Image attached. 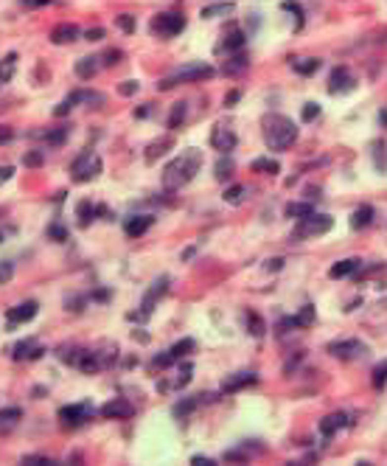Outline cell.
Instances as JSON below:
<instances>
[{"label": "cell", "instance_id": "836d02e7", "mask_svg": "<svg viewBox=\"0 0 387 466\" xmlns=\"http://www.w3.org/2000/svg\"><path fill=\"white\" fill-rule=\"evenodd\" d=\"M292 68L298 70V73H303V76H311V73L320 68V59H295Z\"/></svg>", "mask_w": 387, "mask_h": 466}, {"label": "cell", "instance_id": "7c38bea8", "mask_svg": "<svg viewBox=\"0 0 387 466\" xmlns=\"http://www.w3.org/2000/svg\"><path fill=\"white\" fill-rule=\"evenodd\" d=\"M353 87H356V82L351 79L348 68H334L331 70V79H328V90H331V93H351Z\"/></svg>", "mask_w": 387, "mask_h": 466}, {"label": "cell", "instance_id": "ffe728a7", "mask_svg": "<svg viewBox=\"0 0 387 466\" xmlns=\"http://www.w3.org/2000/svg\"><path fill=\"white\" fill-rule=\"evenodd\" d=\"M101 56H85V59H79L76 62V73L82 79H93L95 73H98V68H101L104 62H98Z\"/></svg>", "mask_w": 387, "mask_h": 466}, {"label": "cell", "instance_id": "816d5d0a", "mask_svg": "<svg viewBox=\"0 0 387 466\" xmlns=\"http://www.w3.org/2000/svg\"><path fill=\"white\" fill-rule=\"evenodd\" d=\"M9 140H14V130L6 127V124H0V143H9Z\"/></svg>", "mask_w": 387, "mask_h": 466}, {"label": "cell", "instance_id": "ac0fdd59", "mask_svg": "<svg viewBox=\"0 0 387 466\" xmlns=\"http://www.w3.org/2000/svg\"><path fill=\"white\" fill-rule=\"evenodd\" d=\"M23 419V410L20 407H3L0 410V435H6L17 427V421Z\"/></svg>", "mask_w": 387, "mask_h": 466}, {"label": "cell", "instance_id": "4fadbf2b", "mask_svg": "<svg viewBox=\"0 0 387 466\" xmlns=\"http://www.w3.org/2000/svg\"><path fill=\"white\" fill-rule=\"evenodd\" d=\"M104 419H132L135 416V405H129L127 399H112L101 407Z\"/></svg>", "mask_w": 387, "mask_h": 466}, {"label": "cell", "instance_id": "ab89813d", "mask_svg": "<svg viewBox=\"0 0 387 466\" xmlns=\"http://www.w3.org/2000/svg\"><path fill=\"white\" fill-rule=\"evenodd\" d=\"M244 43H247V37L241 34V31H233V34H227V40H224V48H227V51H241Z\"/></svg>", "mask_w": 387, "mask_h": 466}, {"label": "cell", "instance_id": "60d3db41", "mask_svg": "<svg viewBox=\"0 0 387 466\" xmlns=\"http://www.w3.org/2000/svg\"><path fill=\"white\" fill-rule=\"evenodd\" d=\"M385 382H387V360H382V363L373 368V385H376V388H385Z\"/></svg>", "mask_w": 387, "mask_h": 466}, {"label": "cell", "instance_id": "603a6c76", "mask_svg": "<svg viewBox=\"0 0 387 466\" xmlns=\"http://www.w3.org/2000/svg\"><path fill=\"white\" fill-rule=\"evenodd\" d=\"M95 214H98V208H95L90 199H82V202L76 205V216H79V225H82V228H87V225L93 222Z\"/></svg>", "mask_w": 387, "mask_h": 466}, {"label": "cell", "instance_id": "f35d334b", "mask_svg": "<svg viewBox=\"0 0 387 466\" xmlns=\"http://www.w3.org/2000/svg\"><path fill=\"white\" fill-rule=\"evenodd\" d=\"M191 373H194V365L191 363L180 365V373H177V379L172 382V388H185V385L191 382Z\"/></svg>", "mask_w": 387, "mask_h": 466}, {"label": "cell", "instance_id": "2e32d148", "mask_svg": "<svg viewBox=\"0 0 387 466\" xmlns=\"http://www.w3.org/2000/svg\"><path fill=\"white\" fill-rule=\"evenodd\" d=\"M152 225H155V216L138 214V216H129L127 222H124V231H127V236H143Z\"/></svg>", "mask_w": 387, "mask_h": 466}, {"label": "cell", "instance_id": "44dd1931", "mask_svg": "<svg viewBox=\"0 0 387 466\" xmlns=\"http://www.w3.org/2000/svg\"><path fill=\"white\" fill-rule=\"evenodd\" d=\"M359 264H362L359 259H345V261H337L334 267L328 270V276H331V278H345V276H351V273H356V270H359Z\"/></svg>", "mask_w": 387, "mask_h": 466}, {"label": "cell", "instance_id": "e0dca14e", "mask_svg": "<svg viewBox=\"0 0 387 466\" xmlns=\"http://www.w3.org/2000/svg\"><path fill=\"white\" fill-rule=\"evenodd\" d=\"M345 424H351V419H348L345 413H331V416H326V419L320 421V435H323V438H331L337 430H343Z\"/></svg>", "mask_w": 387, "mask_h": 466}, {"label": "cell", "instance_id": "91938a15", "mask_svg": "<svg viewBox=\"0 0 387 466\" xmlns=\"http://www.w3.org/2000/svg\"><path fill=\"white\" fill-rule=\"evenodd\" d=\"M20 3H26V6H48L53 0H20Z\"/></svg>", "mask_w": 387, "mask_h": 466}, {"label": "cell", "instance_id": "30bf717a", "mask_svg": "<svg viewBox=\"0 0 387 466\" xmlns=\"http://www.w3.org/2000/svg\"><path fill=\"white\" fill-rule=\"evenodd\" d=\"M90 416H93V407H90V405H65L59 410L62 424H68V427H79V424H85Z\"/></svg>", "mask_w": 387, "mask_h": 466}, {"label": "cell", "instance_id": "74e56055", "mask_svg": "<svg viewBox=\"0 0 387 466\" xmlns=\"http://www.w3.org/2000/svg\"><path fill=\"white\" fill-rule=\"evenodd\" d=\"M43 163H45V155L40 152V149H31V152L23 155V166H28V169H40Z\"/></svg>", "mask_w": 387, "mask_h": 466}, {"label": "cell", "instance_id": "9f6ffc18", "mask_svg": "<svg viewBox=\"0 0 387 466\" xmlns=\"http://www.w3.org/2000/svg\"><path fill=\"white\" fill-rule=\"evenodd\" d=\"M191 464L194 466H216V461H211V458H205V455H194L191 458Z\"/></svg>", "mask_w": 387, "mask_h": 466}, {"label": "cell", "instance_id": "f546056e", "mask_svg": "<svg viewBox=\"0 0 387 466\" xmlns=\"http://www.w3.org/2000/svg\"><path fill=\"white\" fill-rule=\"evenodd\" d=\"M311 323H314V306H311V303H306V306H303V309L295 315V326H298V328H309Z\"/></svg>", "mask_w": 387, "mask_h": 466}, {"label": "cell", "instance_id": "f907efd6", "mask_svg": "<svg viewBox=\"0 0 387 466\" xmlns=\"http://www.w3.org/2000/svg\"><path fill=\"white\" fill-rule=\"evenodd\" d=\"M281 9H286V11H295V14L301 17V23H303V9H301V6H298V3H295V0H284V3H281Z\"/></svg>", "mask_w": 387, "mask_h": 466}, {"label": "cell", "instance_id": "6f0895ef", "mask_svg": "<svg viewBox=\"0 0 387 466\" xmlns=\"http://www.w3.org/2000/svg\"><path fill=\"white\" fill-rule=\"evenodd\" d=\"M239 98H241V90H230V93L224 95V107H233Z\"/></svg>", "mask_w": 387, "mask_h": 466}, {"label": "cell", "instance_id": "1f68e13d", "mask_svg": "<svg viewBox=\"0 0 387 466\" xmlns=\"http://www.w3.org/2000/svg\"><path fill=\"white\" fill-rule=\"evenodd\" d=\"M253 172L278 174V172H281V166H278V160H267V157H256V160H253Z\"/></svg>", "mask_w": 387, "mask_h": 466}, {"label": "cell", "instance_id": "9c48e42d", "mask_svg": "<svg viewBox=\"0 0 387 466\" xmlns=\"http://www.w3.org/2000/svg\"><path fill=\"white\" fill-rule=\"evenodd\" d=\"M236 132L230 130V127H224V124H216L214 130H211V146L216 149V152H222V155H227L230 149H236Z\"/></svg>", "mask_w": 387, "mask_h": 466}, {"label": "cell", "instance_id": "277c9868", "mask_svg": "<svg viewBox=\"0 0 387 466\" xmlns=\"http://www.w3.org/2000/svg\"><path fill=\"white\" fill-rule=\"evenodd\" d=\"M334 228V219L328 214H309L303 216V219H298V228H295V239H311V236H323V233H328Z\"/></svg>", "mask_w": 387, "mask_h": 466}, {"label": "cell", "instance_id": "5b68a950", "mask_svg": "<svg viewBox=\"0 0 387 466\" xmlns=\"http://www.w3.org/2000/svg\"><path fill=\"white\" fill-rule=\"evenodd\" d=\"M101 172V157L95 155V152H82V155L70 163V177L76 183H90L98 177Z\"/></svg>", "mask_w": 387, "mask_h": 466}, {"label": "cell", "instance_id": "6125c7cd", "mask_svg": "<svg viewBox=\"0 0 387 466\" xmlns=\"http://www.w3.org/2000/svg\"><path fill=\"white\" fill-rule=\"evenodd\" d=\"M135 115H138V118H146V115H149V107H138V110H135Z\"/></svg>", "mask_w": 387, "mask_h": 466}, {"label": "cell", "instance_id": "8d00e7d4", "mask_svg": "<svg viewBox=\"0 0 387 466\" xmlns=\"http://www.w3.org/2000/svg\"><path fill=\"white\" fill-rule=\"evenodd\" d=\"M202 405V399H185V402H180V405H174V416L177 419H185V416L194 410V407H199Z\"/></svg>", "mask_w": 387, "mask_h": 466}, {"label": "cell", "instance_id": "83f0119b", "mask_svg": "<svg viewBox=\"0 0 387 466\" xmlns=\"http://www.w3.org/2000/svg\"><path fill=\"white\" fill-rule=\"evenodd\" d=\"M314 214V205L311 202H289L286 205V216H292V219H303V216Z\"/></svg>", "mask_w": 387, "mask_h": 466}, {"label": "cell", "instance_id": "db71d44e", "mask_svg": "<svg viewBox=\"0 0 387 466\" xmlns=\"http://www.w3.org/2000/svg\"><path fill=\"white\" fill-rule=\"evenodd\" d=\"M70 110H73V104H70L68 98H65V101H62L59 107H56V110H53V115H56V118H62V115H68Z\"/></svg>", "mask_w": 387, "mask_h": 466}, {"label": "cell", "instance_id": "f6af8a7d", "mask_svg": "<svg viewBox=\"0 0 387 466\" xmlns=\"http://www.w3.org/2000/svg\"><path fill=\"white\" fill-rule=\"evenodd\" d=\"M317 115H320V104H314V101H309L306 107H303V112H301L303 121H314Z\"/></svg>", "mask_w": 387, "mask_h": 466}, {"label": "cell", "instance_id": "d590c367", "mask_svg": "<svg viewBox=\"0 0 387 466\" xmlns=\"http://www.w3.org/2000/svg\"><path fill=\"white\" fill-rule=\"evenodd\" d=\"M169 351L174 354V360H180V357H185V354H191V351H194V340H191V337H185V340H180V343H174Z\"/></svg>", "mask_w": 387, "mask_h": 466}, {"label": "cell", "instance_id": "ba28073f", "mask_svg": "<svg viewBox=\"0 0 387 466\" xmlns=\"http://www.w3.org/2000/svg\"><path fill=\"white\" fill-rule=\"evenodd\" d=\"M328 351H331V357H337V360H356V357H362L368 348H365L359 340H334V343H328Z\"/></svg>", "mask_w": 387, "mask_h": 466}, {"label": "cell", "instance_id": "bcb514c9", "mask_svg": "<svg viewBox=\"0 0 387 466\" xmlns=\"http://www.w3.org/2000/svg\"><path fill=\"white\" fill-rule=\"evenodd\" d=\"M138 90H140V82H135V79H129V82L118 85V93H121V95H135Z\"/></svg>", "mask_w": 387, "mask_h": 466}, {"label": "cell", "instance_id": "f5cc1de1", "mask_svg": "<svg viewBox=\"0 0 387 466\" xmlns=\"http://www.w3.org/2000/svg\"><path fill=\"white\" fill-rule=\"evenodd\" d=\"M85 40H90V43H98V40H104V28H90L85 34Z\"/></svg>", "mask_w": 387, "mask_h": 466}, {"label": "cell", "instance_id": "11a10c76", "mask_svg": "<svg viewBox=\"0 0 387 466\" xmlns=\"http://www.w3.org/2000/svg\"><path fill=\"white\" fill-rule=\"evenodd\" d=\"M101 59H104V65H115V62H121V51H107Z\"/></svg>", "mask_w": 387, "mask_h": 466}, {"label": "cell", "instance_id": "52a82bcc", "mask_svg": "<svg viewBox=\"0 0 387 466\" xmlns=\"http://www.w3.org/2000/svg\"><path fill=\"white\" fill-rule=\"evenodd\" d=\"M182 28H185V17L177 14V11H166V14L152 20V31H155V34H163V37H177Z\"/></svg>", "mask_w": 387, "mask_h": 466}, {"label": "cell", "instance_id": "f1b7e54d", "mask_svg": "<svg viewBox=\"0 0 387 466\" xmlns=\"http://www.w3.org/2000/svg\"><path fill=\"white\" fill-rule=\"evenodd\" d=\"M247 68V56H244V53H236V56H233V59H227L224 62V73H227V76H236V73H241V70Z\"/></svg>", "mask_w": 387, "mask_h": 466}, {"label": "cell", "instance_id": "7402d4cb", "mask_svg": "<svg viewBox=\"0 0 387 466\" xmlns=\"http://www.w3.org/2000/svg\"><path fill=\"white\" fill-rule=\"evenodd\" d=\"M370 222H373V208H370V205H362V208L353 211V216H351V228H353V231H362V228H368Z\"/></svg>", "mask_w": 387, "mask_h": 466}, {"label": "cell", "instance_id": "680465c9", "mask_svg": "<svg viewBox=\"0 0 387 466\" xmlns=\"http://www.w3.org/2000/svg\"><path fill=\"white\" fill-rule=\"evenodd\" d=\"M11 174H14V169H11V166H0V183L11 180Z\"/></svg>", "mask_w": 387, "mask_h": 466}, {"label": "cell", "instance_id": "c3c4849f", "mask_svg": "<svg viewBox=\"0 0 387 466\" xmlns=\"http://www.w3.org/2000/svg\"><path fill=\"white\" fill-rule=\"evenodd\" d=\"M172 363H174V354H172V351H166V354H157L152 365H155V368H169Z\"/></svg>", "mask_w": 387, "mask_h": 466}, {"label": "cell", "instance_id": "9a60e30c", "mask_svg": "<svg viewBox=\"0 0 387 466\" xmlns=\"http://www.w3.org/2000/svg\"><path fill=\"white\" fill-rule=\"evenodd\" d=\"M256 379H258V376L253 371H239V373H233V376H227V379L222 382V393H236V390L253 385Z\"/></svg>", "mask_w": 387, "mask_h": 466}, {"label": "cell", "instance_id": "7a4b0ae2", "mask_svg": "<svg viewBox=\"0 0 387 466\" xmlns=\"http://www.w3.org/2000/svg\"><path fill=\"white\" fill-rule=\"evenodd\" d=\"M264 143L275 152H286V149L295 146L298 140V124L286 115H278V112H269L264 115Z\"/></svg>", "mask_w": 387, "mask_h": 466}, {"label": "cell", "instance_id": "d6a6232c", "mask_svg": "<svg viewBox=\"0 0 387 466\" xmlns=\"http://www.w3.org/2000/svg\"><path fill=\"white\" fill-rule=\"evenodd\" d=\"M65 140H68V127H56V130L45 132V143L48 146H62Z\"/></svg>", "mask_w": 387, "mask_h": 466}, {"label": "cell", "instance_id": "e575fe53", "mask_svg": "<svg viewBox=\"0 0 387 466\" xmlns=\"http://www.w3.org/2000/svg\"><path fill=\"white\" fill-rule=\"evenodd\" d=\"M233 177V160L227 155L219 157V163H216V180H230Z\"/></svg>", "mask_w": 387, "mask_h": 466}, {"label": "cell", "instance_id": "681fc988", "mask_svg": "<svg viewBox=\"0 0 387 466\" xmlns=\"http://www.w3.org/2000/svg\"><path fill=\"white\" fill-rule=\"evenodd\" d=\"M23 464L40 466V464H53V461H51V458H43V455H26V458H23Z\"/></svg>", "mask_w": 387, "mask_h": 466}, {"label": "cell", "instance_id": "e7e4bbea", "mask_svg": "<svg viewBox=\"0 0 387 466\" xmlns=\"http://www.w3.org/2000/svg\"><path fill=\"white\" fill-rule=\"evenodd\" d=\"M379 118H382V124L387 127V110H382V115H379Z\"/></svg>", "mask_w": 387, "mask_h": 466}, {"label": "cell", "instance_id": "7dc6e473", "mask_svg": "<svg viewBox=\"0 0 387 466\" xmlns=\"http://www.w3.org/2000/svg\"><path fill=\"white\" fill-rule=\"evenodd\" d=\"M118 26L127 31V34H132L135 31V17L132 14H118Z\"/></svg>", "mask_w": 387, "mask_h": 466}, {"label": "cell", "instance_id": "3957f363", "mask_svg": "<svg viewBox=\"0 0 387 466\" xmlns=\"http://www.w3.org/2000/svg\"><path fill=\"white\" fill-rule=\"evenodd\" d=\"M216 70L211 68V65H205V62H194V65H182L180 70H174L169 79H163L160 82V90H169V87H174L177 82H202V79H211Z\"/></svg>", "mask_w": 387, "mask_h": 466}, {"label": "cell", "instance_id": "8fae6325", "mask_svg": "<svg viewBox=\"0 0 387 466\" xmlns=\"http://www.w3.org/2000/svg\"><path fill=\"white\" fill-rule=\"evenodd\" d=\"M37 312H40V303L37 301H23V303H17V306H11V309L6 312V318H9V326H17V323L34 320Z\"/></svg>", "mask_w": 387, "mask_h": 466}, {"label": "cell", "instance_id": "8992f818", "mask_svg": "<svg viewBox=\"0 0 387 466\" xmlns=\"http://www.w3.org/2000/svg\"><path fill=\"white\" fill-rule=\"evenodd\" d=\"M166 289H169V276H163V278H157L155 284H152V289L146 292V298H143V303H140V312H132L129 315V320H149V315L155 312V303H157V298L160 295H166Z\"/></svg>", "mask_w": 387, "mask_h": 466}, {"label": "cell", "instance_id": "b9f144b4", "mask_svg": "<svg viewBox=\"0 0 387 466\" xmlns=\"http://www.w3.org/2000/svg\"><path fill=\"white\" fill-rule=\"evenodd\" d=\"M247 331H250V334H256V337H261V334H264V323H261V318H258V315H253V312H250V315H247Z\"/></svg>", "mask_w": 387, "mask_h": 466}, {"label": "cell", "instance_id": "ee69618b", "mask_svg": "<svg viewBox=\"0 0 387 466\" xmlns=\"http://www.w3.org/2000/svg\"><path fill=\"white\" fill-rule=\"evenodd\" d=\"M14 276V261H0V284H9Z\"/></svg>", "mask_w": 387, "mask_h": 466}, {"label": "cell", "instance_id": "4316f807", "mask_svg": "<svg viewBox=\"0 0 387 466\" xmlns=\"http://www.w3.org/2000/svg\"><path fill=\"white\" fill-rule=\"evenodd\" d=\"M14 68H17V53H9L6 59L0 62V85L11 82V76H14Z\"/></svg>", "mask_w": 387, "mask_h": 466}, {"label": "cell", "instance_id": "5bb4252c", "mask_svg": "<svg viewBox=\"0 0 387 466\" xmlns=\"http://www.w3.org/2000/svg\"><path fill=\"white\" fill-rule=\"evenodd\" d=\"M43 345L37 343L34 337H28V340H23V343H17L14 345V351H11V357L14 360H40L43 357Z\"/></svg>", "mask_w": 387, "mask_h": 466}, {"label": "cell", "instance_id": "6da1fadb", "mask_svg": "<svg viewBox=\"0 0 387 466\" xmlns=\"http://www.w3.org/2000/svg\"><path fill=\"white\" fill-rule=\"evenodd\" d=\"M199 166H202V152L199 149H185L180 157H174L172 163L163 169V188L166 191H177L185 183H191L197 177Z\"/></svg>", "mask_w": 387, "mask_h": 466}, {"label": "cell", "instance_id": "7bdbcfd3", "mask_svg": "<svg viewBox=\"0 0 387 466\" xmlns=\"http://www.w3.org/2000/svg\"><path fill=\"white\" fill-rule=\"evenodd\" d=\"M48 236H51L53 242H65V239H68V228L59 225V222H53L51 228H48Z\"/></svg>", "mask_w": 387, "mask_h": 466}, {"label": "cell", "instance_id": "03108f58", "mask_svg": "<svg viewBox=\"0 0 387 466\" xmlns=\"http://www.w3.org/2000/svg\"><path fill=\"white\" fill-rule=\"evenodd\" d=\"M0 242H3V233H0Z\"/></svg>", "mask_w": 387, "mask_h": 466}, {"label": "cell", "instance_id": "94428289", "mask_svg": "<svg viewBox=\"0 0 387 466\" xmlns=\"http://www.w3.org/2000/svg\"><path fill=\"white\" fill-rule=\"evenodd\" d=\"M132 337H135V340H143V343L149 340V334H146V331H132Z\"/></svg>", "mask_w": 387, "mask_h": 466}, {"label": "cell", "instance_id": "cb8c5ba5", "mask_svg": "<svg viewBox=\"0 0 387 466\" xmlns=\"http://www.w3.org/2000/svg\"><path fill=\"white\" fill-rule=\"evenodd\" d=\"M236 9L230 0H222V3H208L205 9H202V17H222V14H230Z\"/></svg>", "mask_w": 387, "mask_h": 466}, {"label": "cell", "instance_id": "d4e9b609", "mask_svg": "<svg viewBox=\"0 0 387 466\" xmlns=\"http://www.w3.org/2000/svg\"><path fill=\"white\" fill-rule=\"evenodd\" d=\"M247 186H230V188L224 191L222 197H224V202H227V205H241V202H244V199H247Z\"/></svg>", "mask_w": 387, "mask_h": 466}, {"label": "cell", "instance_id": "4dcf8cb0", "mask_svg": "<svg viewBox=\"0 0 387 466\" xmlns=\"http://www.w3.org/2000/svg\"><path fill=\"white\" fill-rule=\"evenodd\" d=\"M185 112H188L185 101H177V104H174L172 115H169V127H172V130H180V124L185 121Z\"/></svg>", "mask_w": 387, "mask_h": 466}, {"label": "cell", "instance_id": "d6986e66", "mask_svg": "<svg viewBox=\"0 0 387 466\" xmlns=\"http://www.w3.org/2000/svg\"><path fill=\"white\" fill-rule=\"evenodd\" d=\"M79 37V28L73 26V23H62V26H56L51 31V43L53 45H65V43H73Z\"/></svg>", "mask_w": 387, "mask_h": 466}, {"label": "cell", "instance_id": "484cf974", "mask_svg": "<svg viewBox=\"0 0 387 466\" xmlns=\"http://www.w3.org/2000/svg\"><path fill=\"white\" fill-rule=\"evenodd\" d=\"M169 149H172V138H160V140H155V143H152V146L146 149V160H149V163H155L157 157L166 155Z\"/></svg>", "mask_w": 387, "mask_h": 466}, {"label": "cell", "instance_id": "be15d7a7", "mask_svg": "<svg viewBox=\"0 0 387 466\" xmlns=\"http://www.w3.org/2000/svg\"><path fill=\"white\" fill-rule=\"evenodd\" d=\"M281 264H284V259H272V264H267L269 270H281Z\"/></svg>", "mask_w": 387, "mask_h": 466}]
</instances>
